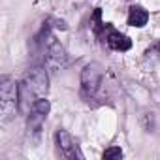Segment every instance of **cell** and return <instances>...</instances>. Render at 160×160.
Here are the masks:
<instances>
[{"label":"cell","mask_w":160,"mask_h":160,"mask_svg":"<svg viewBox=\"0 0 160 160\" xmlns=\"http://www.w3.org/2000/svg\"><path fill=\"white\" fill-rule=\"evenodd\" d=\"M49 89V75L47 70L43 66H34L28 70V73L25 75L23 83L19 85V109L28 113L32 104L45 96Z\"/></svg>","instance_id":"6da1fadb"},{"label":"cell","mask_w":160,"mask_h":160,"mask_svg":"<svg viewBox=\"0 0 160 160\" xmlns=\"http://www.w3.org/2000/svg\"><path fill=\"white\" fill-rule=\"evenodd\" d=\"M106 94V73L98 62H91L81 72V96L85 102L100 100Z\"/></svg>","instance_id":"7a4b0ae2"},{"label":"cell","mask_w":160,"mask_h":160,"mask_svg":"<svg viewBox=\"0 0 160 160\" xmlns=\"http://www.w3.org/2000/svg\"><path fill=\"white\" fill-rule=\"evenodd\" d=\"M51 25H45L43 23V28H42V34L38 36V42L43 43V49H45V68L53 73L64 70L68 66V55H66V49L51 36Z\"/></svg>","instance_id":"3957f363"},{"label":"cell","mask_w":160,"mask_h":160,"mask_svg":"<svg viewBox=\"0 0 160 160\" xmlns=\"http://www.w3.org/2000/svg\"><path fill=\"white\" fill-rule=\"evenodd\" d=\"M19 108V85L15 79L10 75H4L0 81V115L2 122H8L13 115L15 109Z\"/></svg>","instance_id":"277c9868"},{"label":"cell","mask_w":160,"mask_h":160,"mask_svg":"<svg viewBox=\"0 0 160 160\" xmlns=\"http://www.w3.org/2000/svg\"><path fill=\"white\" fill-rule=\"evenodd\" d=\"M57 147H58V152L64 156V158H83V154L79 152V147L77 143L73 141V138L64 130V128H58L57 130Z\"/></svg>","instance_id":"5b68a950"},{"label":"cell","mask_w":160,"mask_h":160,"mask_svg":"<svg viewBox=\"0 0 160 160\" xmlns=\"http://www.w3.org/2000/svg\"><path fill=\"white\" fill-rule=\"evenodd\" d=\"M106 42H108V45H109L113 51H128V49L132 47L130 38L124 36V34H121V32H117V30H113V28H108Z\"/></svg>","instance_id":"8992f818"},{"label":"cell","mask_w":160,"mask_h":160,"mask_svg":"<svg viewBox=\"0 0 160 160\" xmlns=\"http://www.w3.org/2000/svg\"><path fill=\"white\" fill-rule=\"evenodd\" d=\"M147 21H149V13L143 8H139V6H132L130 8V12H128V25L130 27L141 28V27L147 25Z\"/></svg>","instance_id":"52a82bcc"},{"label":"cell","mask_w":160,"mask_h":160,"mask_svg":"<svg viewBox=\"0 0 160 160\" xmlns=\"http://www.w3.org/2000/svg\"><path fill=\"white\" fill-rule=\"evenodd\" d=\"M102 156L104 158H122V151H121V147H109L104 151Z\"/></svg>","instance_id":"ba28073f"},{"label":"cell","mask_w":160,"mask_h":160,"mask_svg":"<svg viewBox=\"0 0 160 160\" xmlns=\"http://www.w3.org/2000/svg\"><path fill=\"white\" fill-rule=\"evenodd\" d=\"M154 51H158V53H160V40H158V43L154 45Z\"/></svg>","instance_id":"9c48e42d"}]
</instances>
